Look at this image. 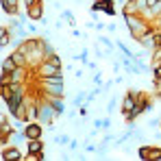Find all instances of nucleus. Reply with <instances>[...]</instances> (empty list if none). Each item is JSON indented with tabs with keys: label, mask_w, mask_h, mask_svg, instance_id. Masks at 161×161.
<instances>
[{
	"label": "nucleus",
	"mask_w": 161,
	"mask_h": 161,
	"mask_svg": "<svg viewBox=\"0 0 161 161\" xmlns=\"http://www.w3.org/2000/svg\"><path fill=\"white\" fill-rule=\"evenodd\" d=\"M124 22H126V28H129V35L133 39H139L142 35H146L150 28H153V22L148 18H144L142 13H131V15H124Z\"/></svg>",
	"instance_id": "obj_1"
},
{
	"label": "nucleus",
	"mask_w": 161,
	"mask_h": 161,
	"mask_svg": "<svg viewBox=\"0 0 161 161\" xmlns=\"http://www.w3.org/2000/svg\"><path fill=\"white\" fill-rule=\"evenodd\" d=\"M9 44H11V28L0 26V48L9 46Z\"/></svg>",
	"instance_id": "obj_14"
},
{
	"label": "nucleus",
	"mask_w": 161,
	"mask_h": 161,
	"mask_svg": "<svg viewBox=\"0 0 161 161\" xmlns=\"http://www.w3.org/2000/svg\"><path fill=\"white\" fill-rule=\"evenodd\" d=\"M18 2L20 0H0L4 13H9V15H18Z\"/></svg>",
	"instance_id": "obj_12"
},
{
	"label": "nucleus",
	"mask_w": 161,
	"mask_h": 161,
	"mask_svg": "<svg viewBox=\"0 0 161 161\" xmlns=\"http://www.w3.org/2000/svg\"><path fill=\"white\" fill-rule=\"evenodd\" d=\"M37 80V87L48 94V96H63V74H57V76H46V79H35Z\"/></svg>",
	"instance_id": "obj_2"
},
{
	"label": "nucleus",
	"mask_w": 161,
	"mask_h": 161,
	"mask_svg": "<svg viewBox=\"0 0 161 161\" xmlns=\"http://www.w3.org/2000/svg\"><path fill=\"white\" fill-rule=\"evenodd\" d=\"M124 15H131V13H142V9H139V4H137V0H126L124 2Z\"/></svg>",
	"instance_id": "obj_13"
},
{
	"label": "nucleus",
	"mask_w": 161,
	"mask_h": 161,
	"mask_svg": "<svg viewBox=\"0 0 161 161\" xmlns=\"http://www.w3.org/2000/svg\"><path fill=\"white\" fill-rule=\"evenodd\" d=\"M35 74V79H46V76H57L61 74V63L59 61H53V59H44L35 70H31Z\"/></svg>",
	"instance_id": "obj_3"
},
{
	"label": "nucleus",
	"mask_w": 161,
	"mask_h": 161,
	"mask_svg": "<svg viewBox=\"0 0 161 161\" xmlns=\"http://www.w3.org/2000/svg\"><path fill=\"white\" fill-rule=\"evenodd\" d=\"M0 157H2L4 161H20V159H22V150L15 148V146H4Z\"/></svg>",
	"instance_id": "obj_6"
},
{
	"label": "nucleus",
	"mask_w": 161,
	"mask_h": 161,
	"mask_svg": "<svg viewBox=\"0 0 161 161\" xmlns=\"http://www.w3.org/2000/svg\"><path fill=\"white\" fill-rule=\"evenodd\" d=\"M15 68H20V65L11 59V54H9V57H4V59L0 61V72H7V74H9V72H13Z\"/></svg>",
	"instance_id": "obj_11"
},
{
	"label": "nucleus",
	"mask_w": 161,
	"mask_h": 161,
	"mask_svg": "<svg viewBox=\"0 0 161 161\" xmlns=\"http://www.w3.org/2000/svg\"><path fill=\"white\" fill-rule=\"evenodd\" d=\"M139 157L146 161H161V148L144 146V148H139Z\"/></svg>",
	"instance_id": "obj_5"
},
{
	"label": "nucleus",
	"mask_w": 161,
	"mask_h": 161,
	"mask_svg": "<svg viewBox=\"0 0 161 161\" xmlns=\"http://www.w3.org/2000/svg\"><path fill=\"white\" fill-rule=\"evenodd\" d=\"M142 15H144V18H148L150 22H155V20L161 15V0H155V2H153V4L142 13Z\"/></svg>",
	"instance_id": "obj_8"
},
{
	"label": "nucleus",
	"mask_w": 161,
	"mask_h": 161,
	"mask_svg": "<svg viewBox=\"0 0 161 161\" xmlns=\"http://www.w3.org/2000/svg\"><path fill=\"white\" fill-rule=\"evenodd\" d=\"M26 153H31V155L44 153V142H42V137H39V139H26Z\"/></svg>",
	"instance_id": "obj_10"
},
{
	"label": "nucleus",
	"mask_w": 161,
	"mask_h": 161,
	"mask_svg": "<svg viewBox=\"0 0 161 161\" xmlns=\"http://www.w3.org/2000/svg\"><path fill=\"white\" fill-rule=\"evenodd\" d=\"M94 11H105L107 15H113V13H115L113 0H96V2H94Z\"/></svg>",
	"instance_id": "obj_9"
},
{
	"label": "nucleus",
	"mask_w": 161,
	"mask_h": 161,
	"mask_svg": "<svg viewBox=\"0 0 161 161\" xmlns=\"http://www.w3.org/2000/svg\"><path fill=\"white\" fill-rule=\"evenodd\" d=\"M26 15L31 20H42L44 18V7H42V2H33V4H28L26 7Z\"/></svg>",
	"instance_id": "obj_7"
},
{
	"label": "nucleus",
	"mask_w": 161,
	"mask_h": 161,
	"mask_svg": "<svg viewBox=\"0 0 161 161\" xmlns=\"http://www.w3.org/2000/svg\"><path fill=\"white\" fill-rule=\"evenodd\" d=\"M24 2H26V7H28V4H33V2H42V0H24Z\"/></svg>",
	"instance_id": "obj_15"
},
{
	"label": "nucleus",
	"mask_w": 161,
	"mask_h": 161,
	"mask_svg": "<svg viewBox=\"0 0 161 161\" xmlns=\"http://www.w3.org/2000/svg\"><path fill=\"white\" fill-rule=\"evenodd\" d=\"M22 133H24V139H39L44 133V124L37 122V120H28Z\"/></svg>",
	"instance_id": "obj_4"
}]
</instances>
